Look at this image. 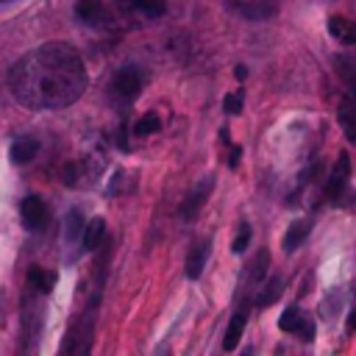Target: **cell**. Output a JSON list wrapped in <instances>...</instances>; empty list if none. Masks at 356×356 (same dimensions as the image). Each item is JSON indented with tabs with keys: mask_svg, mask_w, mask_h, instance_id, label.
I'll return each instance as SVG.
<instances>
[{
	"mask_svg": "<svg viewBox=\"0 0 356 356\" xmlns=\"http://www.w3.org/2000/svg\"><path fill=\"white\" fill-rule=\"evenodd\" d=\"M234 75H236L239 81H245V78H248V67H245V64H236V70H234Z\"/></svg>",
	"mask_w": 356,
	"mask_h": 356,
	"instance_id": "cell-24",
	"label": "cell"
},
{
	"mask_svg": "<svg viewBox=\"0 0 356 356\" xmlns=\"http://www.w3.org/2000/svg\"><path fill=\"white\" fill-rule=\"evenodd\" d=\"M67 222H70V225H67L64 236H67V239H75V236H78V234L83 231V217H81V211H72Z\"/></svg>",
	"mask_w": 356,
	"mask_h": 356,
	"instance_id": "cell-21",
	"label": "cell"
},
{
	"mask_svg": "<svg viewBox=\"0 0 356 356\" xmlns=\"http://www.w3.org/2000/svg\"><path fill=\"white\" fill-rule=\"evenodd\" d=\"M14 97L28 108H64L86 89V67L75 47L64 42L25 53L8 75Z\"/></svg>",
	"mask_w": 356,
	"mask_h": 356,
	"instance_id": "cell-1",
	"label": "cell"
},
{
	"mask_svg": "<svg viewBox=\"0 0 356 356\" xmlns=\"http://www.w3.org/2000/svg\"><path fill=\"white\" fill-rule=\"evenodd\" d=\"M19 214H22V225L28 231H42L47 225V206L39 195H28L19 203Z\"/></svg>",
	"mask_w": 356,
	"mask_h": 356,
	"instance_id": "cell-4",
	"label": "cell"
},
{
	"mask_svg": "<svg viewBox=\"0 0 356 356\" xmlns=\"http://www.w3.org/2000/svg\"><path fill=\"white\" fill-rule=\"evenodd\" d=\"M328 33L342 44H356V22H350L348 17H328Z\"/></svg>",
	"mask_w": 356,
	"mask_h": 356,
	"instance_id": "cell-9",
	"label": "cell"
},
{
	"mask_svg": "<svg viewBox=\"0 0 356 356\" xmlns=\"http://www.w3.org/2000/svg\"><path fill=\"white\" fill-rule=\"evenodd\" d=\"M122 8L128 11H139L145 17H161L167 11V3L164 0H120Z\"/></svg>",
	"mask_w": 356,
	"mask_h": 356,
	"instance_id": "cell-16",
	"label": "cell"
},
{
	"mask_svg": "<svg viewBox=\"0 0 356 356\" xmlns=\"http://www.w3.org/2000/svg\"><path fill=\"white\" fill-rule=\"evenodd\" d=\"M348 175H350V159L342 153V156L337 159V164H334L328 181H325V197H328V200L339 203V197L345 195V186H348Z\"/></svg>",
	"mask_w": 356,
	"mask_h": 356,
	"instance_id": "cell-5",
	"label": "cell"
},
{
	"mask_svg": "<svg viewBox=\"0 0 356 356\" xmlns=\"http://www.w3.org/2000/svg\"><path fill=\"white\" fill-rule=\"evenodd\" d=\"M348 331H356V309H353L350 317H348Z\"/></svg>",
	"mask_w": 356,
	"mask_h": 356,
	"instance_id": "cell-25",
	"label": "cell"
},
{
	"mask_svg": "<svg viewBox=\"0 0 356 356\" xmlns=\"http://www.w3.org/2000/svg\"><path fill=\"white\" fill-rule=\"evenodd\" d=\"M278 328H281V331H289V334H298L303 342H312V339H314V323H312L298 306H289V309L278 317Z\"/></svg>",
	"mask_w": 356,
	"mask_h": 356,
	"instance_id": "cell-3",
	"label": "cell"
},
{
	"mask_svg": "<svg viewBox=\"0 0 356 356\" xmlns=\"http://www.w3.org/2000/svg\"><path fill=\"white\" fill-rule=\"evenodd\" d=\"M142 86H145V78H142L139 67L125 64V67H120V70L114 72V78H111V83H108V92H111L114 97H120L122 103H131V100L139 97Z\"/></svg>",
	"mask_w": 356,
	"mask_h": 356,
	"instance_id": "cell-2",
	"label": "cell"
},
{
	"mask_svg": "<svg viewBox=\"0 0 356 356\" xmlns=\"http://www.w3.org/2000/svg\"><path fill=\"white\" fill-rule=\"evenodd\" d=\"M56 281H58V275L53 270H44V267H31L28 270V284L39 292H50L56 286Z\"/></svg>",
	"mask_w": 356,
	"mask_h": 356,
	"instance_id": "cell-17",
	"label": "cell"
},
{
	"mask_svg": "<svg viewBox=\"0 0 356 356\" xmlns=\"http://www.w3.org/2000/svg\"><path fill=\"white\" fill-rule=\"evenodd\" d=\"M337 122H339V128L345 131L348 142H350V145H356V100H353L350 95H348V97L339 103Z\"/></svg>",
	"mask_w": 356,
	"mask_h": 356,
	"instance_id": "cell-7",
	"label": "cell"
},
{
	"mask_svg": "<svg viewBox=\"0 0 356 356\" xmlns=\"http://www.w3.org/2000/svg\"><path fill=\"white\" fill-rule=\"evenodd\" d=\"M309 231H312V222H309V220H295V222H289V228H286V234H284V250H286V253L298 250V248L306 242Z\"/></svg>",
	"mask_w": 356,
	"mask_h": 356,
	"instance_id": "cell-13",
	"label": "cell"
},
{
	"mask_svg": "<svg viewBox=\"0 0 356 356\" xmlns=\"http://www.w3.org/2000/svg\"><path fill=\"white\" fill-rule=\"evenodd\" d=\"M281 289H284V278H281V275H273L267 284H261V289H259V295H256V300H253V303H256L259 309L273 306V303L278 300Z\"/></svg>",
	"mask_w": 356,
	"mask_h": 356,
	"instance_id": "cell-15",
	"label": "cell"
},
{
	"mask_svg": "<svg viewBox=\"0 0 356 356\" xmlns=\"http://www.w3.org/2000/svg\"><path fill=\"white\" fill-rule=\"evenodd\" d=\"M106 236V220L103 217H92L83 222V231H81V242H83V250H95Z\"/></svg>",
	"mask_w": 356,
	"mask_h": 356,
	"instance_id": "cell-12",
	"label": "cell"
},
{
	"mask_svg": "<svg viewBox=\"0 0 356 356\" xmlns=\"http://www.w3.org/2000/svg\"><path fill=\"white\" fill-rule=\"evenodd\" d=\"M211 186H214V181H211V178H203V184H197V186L186 195V200L181 203V217H184L186 222H192V220L197 217V211L203 209V203H206Z\"/></svg>",
	"mask_w": 356,
	"mask_h": 356,
	"instance_id": "cell-6",
	"label": "cell"
},
{
	"mask_svg": "<svg viewBox=\"0 0 356 356\" xmlns=\"http://www.w3.org/2000/svg\"><path fill=\"white\" fill-rule=\"evenodd\" d=\"M209 250H211V242L209 239L192 245V250L186 256V278H200V273L206 267V259H209Z\"/></svg>",
	"mask_w": 356,
	"mask_h": 356,
	"instance_id": "cell-8",
	"label": "cell"
},
{
	"mask_svg": "<svg viewBox=\"0 0 356 356\" xmlns=\"http://www.w3.org/2000/svg\"><path fill=\"white\" fill-rule=\"evenodd\" d=\"M159 117L156 114H145V117H139L136 120V125H134V134H139V136H150V134H156L159 131Z\"/></svg>",
	"mask_w": 356,
	"mask_h": 356,
	"instance_id": "cell-19",
	"label": "cell"
},
{
	"mask_svg": "<svg viewBox=\"0 0 356 356\" xmlns=\"http://www.w3.org/2000/svg\"><path fill=\"white\" fill-rule=\"evenodd\" d=\"M75 14H78L86 25H103V22L108 19V11H106V6H103L100 0H78Z\"/></svg>",
	"mask_w": 356,
	"mask_h": 356,
	"instance_id": "cell-10",
	"label": "cell"
},
{
	"mask_svg": "<svg viewBox=\"0 0 356 356\" xmlns=\"http://www.w3.org/2000/svg\"><path fill=\"white\" fill-rule=\"evenodd\" d=\"M36 153H39V139H33V136H19V139H14V142H11V150H8V156H11L14 164H28Z\"/></svg>",
	"mask_w": 356,
	"mask_h": 356,
	"instance_id": "cell-11",
	"label": "cell"
},
{
	"mask_svg": "<svg viewBox=\"0 0 356 356\" xmlns=\"http://www.w3.org/2000/svg\"><path fill=\"white\" fill-rule=\"evenodd\" d=\"M267 264H270V253L267 250H259V256L250 261V270H248V281L250 284H261V278L267 275Z\"/></svg>",
	"mask_w": 356,
	"mask_h": 356,
	"instance_id": "cell-18",
	"label": "cell"
},
{
	"mask_svg": "<svg viewBox=\"0 0 356 356\" xmlns=\"http://www.w3.org/2000/svg\"><path fill=\"white\" fill-rule=\"evenodd\" d=\"M239 153H242V150L234 145V147H231V156H228V167H236V164H239Z\"/></svg>",
	"mask_w": 356,
	"mask_h": 356,
	"instance_id": "cell-23",
	"label": "cell"
},
{
	"mask_svg": "<svg viewBox=\"0 0 356 356\" xmlns=\"http://www.w3.org/2000/svg\"><path fill=\"white\" fill-rule=\"evenodd\" d=\"M245 323H248V312H245V309L234 312V317H231V323H228V328H225V337H222V350H234V348L239 345L242 331H245Z\"/></svg>",
	"mask_w": 356,
	"mask_h": 356,
	"instance_id": "cell-14",
	"label": "cell"
},
{
	"mask_svg": "<svg viewBox=\"0 0 356 356\" xmlns=\"http://www.w3.org/2000/svg\"><path fill=\"white\" fill-rule=\"evenodd\" d=\"M222 108H225L228 114H239V111H242V92H231V95H225Z\"/></svg>",
	"mask_w": 356,
	"mask_h": 356,
	"instance_id": "cell-22",
	"label": "cell"
},
{
	"mask_svg": "<svg viewBox=\"0 0 356 356\" xmlns=\"http://www.w3.org/2000/svg\"><path fill=\"white\" fill-rule=\"evenodd\" d=\"M250 234H253V231H250V225H248V222H242V225H239V231H236V236H234V242H231V250H234V253H242V250L248 248V242H250Z\"/></svg>",
	"mask_w": 356,
	"mask_h": 356,
	"instance_id": "cell-20",
	"label": "cell"
}]
</instances>
